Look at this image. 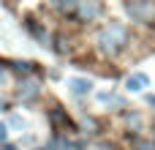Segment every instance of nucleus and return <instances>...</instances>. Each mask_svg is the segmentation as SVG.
I'll return each mask as SVG.
<instances>
[{
	"label": "nucleus",
	"mask_w": 155,
	"mask_h": 150,
	"mask_svg": "<svg viewBox=\"0 0 155 150\" xmlns=\"http://www.w3.org/2000/svg\"><path fill=\"white\" fill-rule=\"evenodd\" d=\"M125 44H128V30H125V25H120V22H112V25H106V27L98 33V46H101V52H106V55L123 52Z\"/></svg>",
	"instance_id": "1"
},
{
	"label": "nucleus",
	"mask_w": 155,
	"mask_h": 150,
	"mask_svg": "<svg viewBox=\"0 0 155 150\" xmlns=\"http://www.w3.org/2000/svg\"><path fill=\"white\" fill-rule=\"evenodd\" d=\"M125 14L142 25H155V3L142 0V3H125Z\"/></svg>",
	"instance_id": "2"
},
{
	"label": "nucleus",
	"mask_w": 155,
	"mask_h": 150,
	"mask_svg": "<svg viewBox=\"0 0 155 150\" xmlns=\"http://www.w3.org/2000/svg\"><path fill=\"white\" fill-rule=\"evenodd\" d=\"M38 96V82L35 79H25L22 85H19V98L22 101H30V98H35Z\"/></svg>",
	"instance_id": "3"
},
{
	"label": "nucleus",
	"mask_w": 155,
	"mask_h": 150,
	"mask_svg": "<svg viewBox=\"0 0 155 150\" xmlns=\"http://www.w3.org/2000/svg\"><path fill=\"white\" fill-rule=\"evenodd\" d=\"M76 11H79L82 19H95V16L101 14V5H98V3H79Z\"/></svg>",
	"instance_id": "4"
},
{
	"label": "nucleus",
	"mask_w": 155,
	"mask_h": 150,
	"mask_svg": "<svg viewBox=\"0 0 155 150\" xmlns=\"http://www.w3.org/2000/svg\"><path fill=\"white\" fill-rule=\"evenodd\" d=\"M147 85H150V79H147L144 74H131V77H128V82H125V87H128V90H134V93L144 90Z\"/></svg>",
	"instance_id": "5"
},
{
	"label": "nucleus",
	"mask_w": 155,
	"mask_h": 150,
	"mask_svg": "<svg viewBox=\"0 0 155 150\" xmlns=\"http://www.w3.org/2000/svg\"><path fill=\"white\" fill-rule=\"evenodd\" d=\"M68 85H71V90L76 93V96H84V93H90V87H93V82L90 79H68Z\"/></svg>",
	"instance_id": "6"
},
{
	"label": "nucleus",
	"mask_w": 155,
	"mask_h": 150,
	"mask_svg": "<svg viewBox=\"0 0 155 150\" xmlns=\"http://www.w3.org/2000/svg\"><path fill=\"white\" fill-rule=\"evenodd\" d=\"M98 101H101V104H120V98L112 96V93H98Z\"/></svg>",
	"instance_id": "7"
},
{
	"label": "nucleus",
	"mask_w": 155,
	"mask_h": 150,
	"mask_svg": "<svg viewBox=\"0 0 155 150\" xmlns=\"http://www.w3.org/2000/svg\"><path fill=\"white\" fill-rule=\"evenodd\" d=\"M14 68L22 71V74H30V71H33V63H30V60H22V63H14Z\"/></svg>",
	"instance_id": "8"
},
{
	"label": "nucleus",
	"mask_w": 155,
	"mask_h": 150,
	"mask_svg": "<svg viewBox=\"0 0 155 150\" xmlns=\"http://www.w3.org/2000/svg\"><path fill=\"white\" fill-rule=\"evenodd\" d=\"M136 150H155L153 142H144V139H136Z\"/></svg>",
	"instance_id": "9"
},
{
	"label": "nucleus",
	"mask_w": 155,
	"mask_h": 150,
	"mask_svg": "<svg viewBox=\"0 0 155 150\" xmlns=\"http://www.w3.org/2000/svg\"><path fill=\"white\" fill-rule=\"evenodd\" d=\"M11 126H14V128H25V120H22V118H11Z\"/></svg>",
	"instance_id": "10"
},
{
	"label": "nucleus",
	"mask_w": 155,
	"mask_h": 150,
	"mask_svg": "<svg viewBox=\"0 0 155 150\" xmlns=\"http://www.w3.org/2000/svg\"><path fill=\"white\" fill-rule=\"evenodd\" d=\"M5 139H8V128L0 126V145H5Z\"/></svg>",
	"instance_id": "11"
},
{
	"label": "nucleus",
	"mask_w": 155,
	"mask_h": 150,
	"mask_svg": "<svg viewBox=\"0 0 155 150\" xmlns=\"http://www.w3.org/2000/svg\"><path fill=\"white\" fill-rule=\"evenodd\" d=\"M90 150H114V148H112V145H93Z\"/></svg>",
	"instance_id": "12"
},
{
	"label": "nucleus",
	"mask_w": 155,
	"mask_h": 150,
	"mask_svg": "<svg viewBox=\"0 0 155 150\" xmlns=\"http://www.w3.org/2000/svg\"><path fill=\"white\" fill-rule=\"evenodd\" d=\"M38 150H57V142H49V145H44V148H38Z\"/></svg>",
	"instance_id": "13"
},
{
	"label": "nucleus",
	"mask_w": 155,
	"mask_h": 150,
	"mask_svg": "<svg viewBox=\"0 0 155 150\" xmlns=\"http://www.w3.org/2000/svg\"><path fill=\"white\" fill-rule=\"evenodd\" d=\"M147 104H150V107H155V96H147Z\"/></svg>",
	"instance_id": "14"
},
{
	"label": "nucleus",
	"mask_w": 155,
	"mask_h": 150,
	"mask_svg": "<svg viewBox=\"0 0 155 150\" xmlns=\"http://www.w3.org/2000/svg\"><path fill=\"white\" fill-rule=\"evenodd\" d=\"M3 150H16V148H14V145H5V148H3Z\"/></svg>",
	"instance_id": "15"
},
{
	"label": "nucleus",
	"mask_w": 155,
	"mask_h": 150,
	"mask_svg": "<svg viewBox=\"0 0 155 150\" xmlns=\"http://www.w3.org/2000/svg\"><path fill=\"white\" fill-rule=\"evenodd\" d=\"M3 79H5V74H3V71H0V82H3Z\"/></svg>",
	"instance_id": "16"
}]
</instances>
